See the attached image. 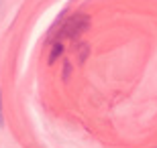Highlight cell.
Returning a JSON list of instances; mask_svg holds the SVG:
<instances>
[{
	"mask_svg": "<svg viewBox=\"0 0 157 148\" xmlns=\"http://www.w3.org/2000/svg\"><path fill=\"white\" fill-rule=\"evenodd\" d=\"M0 126H2V106H0Z\"/></svg>",
	"mask_w": 157,
	"mask_h": 148,
	"instance_id": "1",
	"label": "cell"
}]
</instances>
